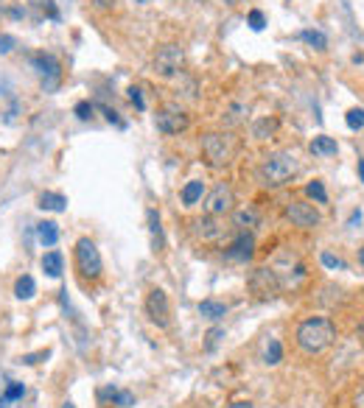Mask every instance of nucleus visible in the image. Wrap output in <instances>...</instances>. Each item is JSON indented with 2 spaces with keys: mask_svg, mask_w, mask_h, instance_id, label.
<instances>
[{
  "mask_svg": "<svg viewBox=\"0 0 364 408\" xmlns=\"http://www.w3.org/2000/svg\"><path fill=\"white\" fill-rule=\"evenodd\" d=\"M336 341V324L328 316H311L297 327V347L308 355L325 352Z\"/></svg>",
  "mask_w": 364,
  "mask_h": 408,
  "instance_id": "nucleus-1",
  "label": "nucleus"
},
{
  "mask_svg": "<svg viewBox=\"0 0 364 408\" xmlns=\"http://www.w3.org/2000/svg\"><path fill=\"white\" fill-rule=\"evenodd\" d=\"M297 171H300V162L291 151H275L261 162L258 179L264 187H283L297 176Z\"/></svg>",
  "mask_w": 364,
  "mask_h": 408,
  "instance_id": "nucleus-2",
  "label": "nucleus"
},
{
  "mask_svg": "<svg viewBox=\"0 0 364 408\" xmlns=\"http://www.w3.org/2000/svg\"><path fill=\"white\" fill-rule=\"evenodd\" d=\"M202 154H205V162L211 168H225L230 165L233 154H236V146H233V137L230 134H222V132H208L202 134Z\"/></svg>",
  "mask_w": 364,
  "mask_h": 408,
  "instance_id": "nucleus-3",
  "label": "nucleus"
},
{
  "mask_svg": "<svg viewBox=\"0 0 364 408\" xmlns=\"http://www.w3.org/2000/svg\"><path fill=\"white\" fill-rule=\"evenodd\" d=\"M247 285H250V291L255 294V299H261V302H269V299H275V297L280 294V277H278V272L269 269V266L255 269V272L250 274Z\"/></svg>",
  "mask_w": 364,
  "mask_h": 408,
  "instance_id": "nucleus-4",
  "label": "nucleus"
},
{
  "mask_svg": "<svg viewBox=\"0 0 364 408\" xmlns=\"http://www.w3.org/2000/svg\"><path fill=\"white\" fill-rule=\"evenodd\" d=\"M154 126H157V132H162V134H179V132H185V129L191 126V118H188V112L182 109L179 104H165V107L154 115Z\"/></svg>",
  "mask_w": 364,
  "mask_h": 408,
  "instance_id": "nucleus-5",
  "label": "nucleus"
},
{
  "mask_svg": "<svg viewBox=\"0 0 364 408\" xmlns=\"http://www.w3.org/2000/svg\"><path fill=\"white\" fill-rule=\"evenodd\" d=\"M76 266L87 280H98L101 277V255L96 249V244L90 238H79L76 241Z\"/></svg>",
  "mask_w": 364,
  "mask_h": 408,
  "instance_id": "nucleus-6",
  "label": "nucleus"
},
{
  "mask_svg": "<svg viewBox=\"0 0 364 408\" xmlns=\"http://www.w3.org/2000/svg\"><path fill=\"white\" fill-rule=\"evenodd\" d=\"M182 65H185V51L179 45H162L154 56V73L160 79H171V76L182 73Z\"/></svg>",
  "mask_w": 364,
  "mask_h": 408,
  "instance_id": "nucleus-7",
  "label": "nucleus"
},
{
  "mask_svg": "<svg viewBox=\"0 0 364 408\" xmlns=\"http://www.w3.org/2000/svg\"><path fill=\"white\" fill-rule=\"evenodd\" d=\"M31 65H34V70L40 73L45 93H54V90L59 87V81H62V68H59L56 56H51V54H34V56H31Z\"/></svg>",
  "mask_w": 364,
  "mask_h": 408,
  "instance_id": "nucleus-8",
  "label": "nucleus"
},
{
  "mask_svg": "<svg viewBox=\"0 0 364 408\" xmlns=\"http://www.w3.org/2000/svg\"><path fill=\"white\" fill-rule=\"evenodd\" d=\"M233 204H236V193H233V187L230 185H216L211 193H208V198H205V213L208 216H225V213H230L233 210Z\"/></svg>",
  "mask_w": 364,
  "mask_h": 408,
  "instance_id": "nucleus-9",
  "label": "nucleus"
},
{
  "mask_svg": "<svg viewBox=\"0 0 364 408\" xmlns=\"http://www.w3.org/2000/svg\"><path fill=\"white\" fill-rule=\"evenodd\" d=\"M286 219H289L294 227H300V230H314V227L319 224L317 207H314V204H308V201H300V198L286 204Z\"/></svg>",
  "mask_w": 364,
  "mask_h": 408,
  "instance_id": "nucleus-10",
  "label": "nucleus"
},
{
  "mask_svg": "<svg viewBox=\"0 0 364 408\" xmlns=\"http://www.w3.org/2000/svg\"><path fill=\"white\" fill-rule=\"evenodd\" d=\"M146 313L157 327H168L171 322V305H168V294L162 288H151L146 297Z\"/></svg>",
  "mask_w": 364,
  "mask_h": 408,
  "instance_id": "nucleus-11",
  "label": "nucleus"
},
{
  "mask_svg": "<svg viewBox=\"0 0 364 408\" xmlns=\"http://www.w3.org/2000/svg\"><path fill=\"white\" fill-rule=\"evenodd\" d=\"M252 249H255V241H252V235L250 233H241L233 244H230V249L225 252L230 260H250L252 258Z\"/></svg>",
  "mask_w": 364,
  "mask_h": 408,
  "instance_id": "nucleus-12",
  "label": "nucleus"
},
{
  "mask_svg": "<svg viewBox=\"0 0 364 408\" xmlns=\"http://www.w3.org/2000/svg\"><path fill=\"white\" fill-rule=\"evenodd\" d=\"M258 224H261V213L252 207V204H247V207H238V210L233 213V227H238L241 233L255 230Z\"/></svg>",
  "mask_w": 364,
  "mask_h": 408,
  "instance_id": "nucleus-13",
  "label": "nucleus"
},
{
  "mask_svg": "<svg viewBox=\"0 0 364 408\" xmlns=\"http://www.w3.org/2000/svg\"><path fill=\"white\" fill-rule=\"evenodd\" d=\"M202 196H205V182L202 179L188 182L185 187H182V193H179V198H182V204H185V207H194L197 201H202Z\"/></svg>",
  "mask_w": 364,
  "mask_h": 408,
  "instance_id": "nucleus-14",
  "label": "nucleus"
},
{
  "mask_svg": "<svg viewBox=\"0 0 364 408\" xmlns=\"http://www.w3.org/2000/svg\"><path fill=\"white\" fill-rule=\"evenodd\" d=\"M308 148H311V154H314V157H333V154L339 151V146H336V140H333V137H325V134H319V137H314Z\"/></svg>",
  "mask_w": 364,
  "mask_h": 408,
  "instance_id": "nucleus-15",
  "label": "nucleus"
},
{
  "mask_svg": "<svg viewBox=\"0 0 364 408\" xmlns=\"http://www.w3.org/2000/svg\"><path fill=\"white\" fill-rule=\"evenodd\" d=\"M194 227H197V235H199L202 241H216V238H222V227L213 221V216H211V219H199Z\"/></svg>",
  "mask_w": 364,
  "mask_h": 408,
  "instance_id": "nucleus-16",
  "label": "nucleus"
},
{
  "mask_svg": "<svg viewBox=\"0 0 364 408\" xmlns=\"http://www.w3.org/2000/svg\"><path fill=\"white\" fill-rule=\"evenodd\" d=\"M37 238L43 246H54L59 241V224L56 221H43L37 224Z\"/></svg>",
  "mask_w": 364,
  "mask_h": 408,
  "instance_id": "nucleus-17",
  "label": "nucleus"
},
{
  "mask_svg": "<svg viewBox=\"0 0 364 408\" xmlns=\"http://www.w3.org/2000/svg\"><path fill=\"white\" fill-rule=\"evenodd\" d=\"M40 207H43V210H54V213H62V210L68 207V198H65L62 193H51V190H45V193L40 196Z\"/></svg>",
  "mask_w": 364,
  "mask_h": 408,
  "instance_id": "nucleus-18",
  "label": "nucleus"
},
{
  "mask_svg": "<svg viewBox=\"0 0 364 408\" xmlns=\"http://www.w3.org/2000/svg\"><path fill=\"white\" fill-rule=\"evenodd\" d=\"M199 313L205 319H211V322H219L222 316H227V305L216 302V299H205V302H199Z\"/></svg>",
  "mask_w": 364,
  "mask_h": 408,
  "instance_id": "nucleus-19",
  "label": "nucleus"
},
{
  "mask_svg": "<svg viewBox=\"0 0 364 408\" xmlns=\"http://www.w3.org/2000/svg\"><path fill=\"white\" fill-rule=\"evenodd\" d=\"M247 115H250V107L238 101V104H233V107L227 109V115H225V126H230V129H233V126H241V123L247 120Z\"/></svg>",
  "mask_w": 364,
  "mask_h": 408,
  "instance_id": "nucleus-20",
  "label": "nucleus"
},
{
  "mask_svg": "<svg viewBox=\"0 0 364 408\" xmlns=\"http://www.w3.org/2000/svg\"><path fill=\"white\" fill-rule=\"evenodd\" d=\"M43 272H45L48 277L59 280V277H62V255H59V252H48V255L43 258Z\"/></svg>",
  "mask_w": 364,
  "mask_h": 408,
  "instance_id": "nucleus-21",
  "label": "nucleus"
},
{
  "mask_svg": "<svg viewBox=\"0 0 364 408\" xmlns=\"http://www.w3.org/2000/svg\"><path fill=\"white\" fill-rule=\"evenodd\" d=\"M300 40H303V42H308L311 48H317V51H325V48H328V37H325L322 31H314V29L300 31Z\"/></svg>",
  "mask_w": 364,
  "mask_h": 408,
  "instance_id": "nucleus-22",
  "label": "nucleus"
},
{
  "mask_svg": "<svg viewBox=\"0 0 364 408\" xmlns=\"http://www.w3.org/2000/svg\"><path fill=\"white\" fill-rule=\"evenodd\" d=\"M15 294H17V299H31V297L37 294V283H34V277L23 274V277L17 280V285H15Z\"/></svg>",
  "mask_w": 364,
  "mask_h": 408,
  "instance_id": "nucleus-23",
  "label": "nucleus"
},
{
  "mask_svg": "<svg viewBox=\"0 0 364 408\" xmlns=\"http://www.w3.org/2000/svg\"><path fill=\"white\" fill-rule=\"evenodd\" d=\"M149 227H151V246H154V252H160L162 249V230H160L157 210H149Z\"/></svg>",
  "mask_w": 364,
  "mask_h": 408,
  "instance_id": "nucleus-24",
  "label": "nucleus"
},
{
  "mask_svg": "<svg viewBox=\"0 0 364 408\" xmlns=\"http://www.w3.org/2000/svg\"><path fill=\"white\" fill-rule=\"evenodd\" d=\"M275 129H278V120H275V118H264V120H258V123L252 126V134H255L258 140H266V137L275 134Z\"/></svg>",
  "mask_w": 364,
  "mask_h": 408,
  "instance_id": "nucleus-25",
  "label": "nucleus"
},
{
  "mask_svg": "<svg viewBox=\"0 0 364 408\" xmlns=\"http://www.w3.org/2000/svg\"><path fill=\"white\" fill-rule=\"evenodd\" d=\"M264 361H266L269 366H275V363H280V361H283V347H280V341H278V338H272V341H269V347H266V352H264Z\"/></svg>",
  "mask_w": 364,
  "mask_h": 408,
  "instance_id": "nucleus-26",
  "label": "nucleus"
},
{
  "mask_svg": "<svg viewBox=\"0 0 364 408\" xmlns=\"http://www.w3.org/2000/svg\"><path fill=\"white\" fill-rule=\"evenodd\" d=\"M344 123H347L350 129H361V126H364V109H361V107H353V109H347V115H344Z\"/></svg>",
  "mask_w": 364,
  "mask_h": 408,
  "instance_id": "nucleus-27",
  "label": "nucleus"
},
{
  "mask_svg": "<svg viewBox=\"0 0 364 408\" xmlns=\"http://www.w3.org/2000/svg\"><path fill=\"white\" fill-rule=\"evenodd\" d=\"M305 193H308V196H311L314 201H319V204H325V201H328V193H325V185H322V182H317V179H314V182H311V185L305 187Z\"/></svg>",
  "mask_w": 364,
  "mask_h": 408,
  "instance_id": "nucleus-28",
  "label": "nucleus"
},
{
  "mask_svg": "<svg viewBox=\"0 0 364 408\" xmlns=\"http://www.w3.org/2000/svg\"><path fill=\"white\" fill-rule=\"evenodd\" d=\"M26 394V386L23 383H12L9 389H6V394H3V400H0V405H9L12 400H20Z\"/></svg>",
  "mask_w": 364,
  "mask_h": 408,
  "instance_id": "nucleus-29",
  "label": "nucleus"
},
{
  "mask_svg": "<svg viewBox=\"0 0 364 408\" xmlns=\"http://www.w3.org/2000/svg\"><path fill=\"white\" fill-rule=\"evenodd\" d=\"M112 400H115L118 408H132V405H135V394H132V391H115Z\"/></svg>",
  "mask_w": 364,
  "mask_h": 408,
  "instance_id": "nucleus-30",
  "label": "nucleus"
},
{
  "mask_svg": "<svg viewBox=\"0 0 364 408\" xmlns=\"http://www.w3.org/2000/svg\"><path fill=\"white\" fill-rule=\"evenodd\" d=\"M219 338H225V330H222V327H213V330L208 333V344H205V350H208V352H213V350H216V344H219Z\"/></svg>",
  "mask_w": 364,
  "mask_h": 408,
  "instance_id": "nucleus-31",
  "label": "nucleus"
},
{
  "mask_svg": "<svg viewBox=\"0 0 364 408\" xmlns=\"http://www.w3.org/2000/svg\"><path fill=\"white\" fill-rule=\"evenodd\" d=\"M264 26H266V17L255 9V12H250V29L252 31H264Z\"/></svg>",
  "mask_w": 364,
  "mask_h": 408,
  "instance_id": "nucleus-32",
  "label": "nucleus"
},
{
  "mask_svg": "<svg viewBox=\"0 0 364 408\" xmlns=\"http://www.w3.org/2000/svg\"><path fill=\"white\" fill-rule=\"evenodd\" d=\"M319 260H322V266H328V269H344V260L333 258L331 252H322V255H319Z\"/></svg>",
  "mask_w": 364,
  "mask_h": 408,
  "instance_id": "nucleus-33",
  "label": "nucleus"
},
{
  "mask_svg": "<svg viewBox=\"0 0 364 408\" xmlns=\"http://www.w3.org/2000/svg\"><path fill=\"white\" fill-rule=\"evenodd\" d=\"M37 6H40L43 12H48V17L59 20V12H56V6H54V0H37Z\"/></svg>",
  "mask_w": 364,
  "mask_h": 408,
  "instance_id": "nucleus-34",
  "label": "nucleus"
},
{
  "mask_svg": "<svg viewBox=\"0 0 364 408\" xmlns=\"http://www.w3.org/2000/svg\"><path fill=\"white\" fill-rule=\"evenodd\" d=\"M76 115H79L82 120H90V118H93V104H87V101L76 104Z\"/></svg>",
  "mask_w": 364,
  "mask_h": 408,
  "instance_id": "nucleus-35",
  "label": "nucleus"
},
{
  "mask_svg": "<svg viewBox=\"0 0 364 408\" xmlns=\"http://www.w3.org/2000/svg\"><path fill=\"white\" fill-rule=\"evenodd\" d=\"M15 45H17V40H15V37H9V34H0V54H9Z\"/></svg>",
  "mask_w": 364,
  "mask_h": 408,
  "instance_id": "nucleus-36",
  "label": "nucleus"
},
{
  "mask_svg": "<svg viewBox=\"0 0 364 408\" xmlns=\"http://www.w3.org/2000/svg\"><path fill=\"white\" fill-rule=\"evenodd\" d=\"M129 98H132V104H135L140 112L146 109V101H143V95H140V90H137V87H132V90H129Z\"/></svg>",
  "mask_w": 364,
  "mask_h": 408,
  "instance_id": "nucleus-37",
  "label": "nucleus"
},
{
  "mask_svg": "<svg viewBox=\"0 0 364 408\" xmlns=\"http://www.w3.org/2000/svg\"><path fill=\"white\" fill-rule=\"evenodd\" d=\"M353 408H364V389L356 391V397H353Z\"/></svg>",
  "mask_w": 364,
  "mask_h": 408,
  "instance_id": "nucleus-38",
  "label": "nucleus"
},
{
  "mask_svg": "<svg viewBox=\"0 0 364 408\" xmlns=\"http://www.w3.org/2000/svg\"><path fill=\"white\" fill-rule=\"evenodd\" d=\"M227 408H252V402H250V400H236V402H230Z\"/></svg>",
  "mask_w": 364,
  "mask_h": 408,
  "instance_id": "nucleus-39",
  "label": "nucleus"
},
{
  "mask_svg": "<svg viewBox=\"0 0 364 408\" xmlns=\"http://www.w3.org/2000/svg\"><path fill=\"white\" fill-rule=\"evenodd\" d=\"M358 221H361V213H353V216H350V221H347V227H356Z\"/></svg>",
  "mask_w": 364,
  "mask_h": 408,
  "instance_id": "nucleus-40",
  "label": "nucleus"
},
{
  "mask_svg": "<svg viewBox=\"0 0 364 408\" xmlns=\"http://www.w3.org/2000/svg\"><path fill=\"white\" fill-rule=\"evenodd\" d=\"M358 176H361V182H364V159H358Z\"/></svg>",
  "mask_w": 364,
  "mask_h": 408,
  "instance_id": "nucleus-41",
  "label": "nucleus"
},
{
  "mask_svg": "<svg viewBox=\"0 0 364 408\" xmlns=\"http://www.w3.org/2000/svg\"><path fill=\"white\" fill-rule=\"evenodd\" d=\"M62 408H76V405H73V402H65V405H62Z\"/></svg>",
  "mask_w": 364,
  "mask_h": 408,
  "instance_id": "nucleus-42",
  "label": "nucleus"
},
{
  "mask_svg": "<svg viewBox=\"0 0 364 408\" xmlns=\"http://www.w3.org/2000/svg\"><path fill=\"white\" fill-rule=\"evenodd\" d=\"M361 263H364V249H361Z\"/></svg>",
  "mask_w": 364,
  "mask_h": 408,
  "instance_id": "nucleus-43",
  "label": "nucleus"
}]
</instances>
